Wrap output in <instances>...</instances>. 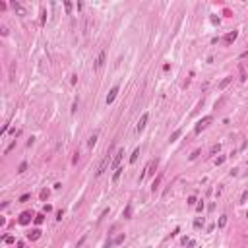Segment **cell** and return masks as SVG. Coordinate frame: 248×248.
I'll return each mask as SVG.
<instances>
[{
    "label": "cell",
    "instance_id": "6da1fadb",
    "mask_svg": "<svg viewBox=\"0 0 248 248\" xmlns=\"http://www.w3.org/2000/svg\"><path fill=\"white\" fill-rule=\"evenodd\" d=\"M211 120H213V118H211V116H204V118H202V120H200V122H198V124H196V128H194V132H196V134H200V132H202V130H204V128H206V126H207V124H209Z\"/></svg>",
    "mask_w": 248,
    "mask_h": 248
},
{
    "label": "cell",
    "instance_id": "7a4b0ae2",
    "mask_svg": "<svg viewBox=\"0 0 248 248\" xmlns=\"http://www.w3.org/2000/svg\"><path fill=\"white\" fill-rule=\"evenodd\" d=\"M147 120H149V112H143V115L140 116V120H138V126H136V130H138V132H142L143 128H145Z\"/></svg>",
    "mask_w": 248,
    "mask_h": 248
},
{
    "label": "cell",
    "instance_id": "3957f363",
    "mask_svg": "<svg viewBox=\"0 0 248 248\" xmlns=\"http://www.w3.org/2000/svg\"><path fill=\"white\" fill-rule=\"evenodd\" d=\"M122 155H124V149H118V151H116V155H115V159H112V163H111V167L115 169V171L118 169V163L122 161Z\"/></svg>",
    "mask_w": 248,
    "mask_h": 248
},
{
    "label": "cell",
    "instance_id": "277c9868",
    "mask_svg": "<svg viewBox=\"0 0 248 248\" xmlns=\"http://www.w3.org/2000/svg\"><path fill=\"white\" fill-rule=\"evenodd\" d=\"M116 93H118V87L115 85V87H112V89H111V91H109V95H107V105H111V103H112V101H115V97H116Z\"/></svg>",
    "mask_w": 248,
    "mask_h": 248
},
{
    "label": "cell",
    "instance_id": "5b68a950",
    "mask_svg": "<svg viewBox=\"0 0 248 248\" xmlns=\"http://www.w3.org/2000/svg\"><path fill=\"white\" fill-rule=\"evenodd\" d=\"M29 221H31V213H29V211H23L21 215H19V223H21V225H27Z\"/></svg>",
    "mask_w": 248,
    "mask_h": 248
},
{
    "label": "cell",
    "instance_id": "8992f818",
    "mask_svg": "<svg viewBox=\"0 0 248 248\" xmlns=\"http://www.w3.org/2000/svg\"><path fill=\"white\" fill-rule=\"evenodd\" d=\"M12 8L16 10V12L19 14V16H25V8H23V6H21L19 2H12Z\"/></svg>",
    "mask_w": 248,
    "mask_h": 248
},
{
    "label": "cell",
    "instance_id": "52a82bcc",
    "mask_svg": "<svg viewBox=\"0 0 248 248\" xmlns=\"http://www.w3.org/2000/svg\"><path fill=\"white\" fill-rule=\"evenodd\" d=\"M107 165H109V157H105V159H103V163H101V165H99V169H97V176H101L103 172H105Z\"/></svg>",
    "mask_w": 248,
    "mask_h": 248
},
{
    "label": "cell",
    "instance_id": "ba28073f",
    "mask_svg": "<svg viewBox=\"0 0 248 248\" xmlns=\"http://www.w3.org/2000/svg\"><path fill=\"white\" fill-rule=\"evenodd\" d=\"M103 64H105V52L99 54V58H97V62H95V70H101Z\"/></svg>",
    "mask_w": 248,
    "mask_h": 248
},
{
    "label": "cell",
    "instance_id": "9c48e42d",
    "mask_svg": "<svg viewBox=\"0 0 248 248\" xmlns=\"http://www.w3.org/2000/svg\"><path fill=\"white\" fill-rule=\"evenodd\" d=\"M39 236H41V231H39V229H33L31 233H27V239L29 240H37Z\"/></svg>",
    "mask_w": 248,
    "mask_h": 248
},
{
    "label": "cell",
    "instance_id": "30bf717a",
    "mask_svg": "<svg viewBox=\"0 0 248 248\" xmlns=\"http://www.w3.org/2000/svg\"><path fill=\"white\" fill-rule=\"evenodd\" d=\"M236 35H239V33H236V31H233V33H227V35H225V43H227V45L235 43V39H236Z\"/></svg>",
    "mask_w": 248,
    "mask_h": 248
},
{
    "label": "cell",
    "instance_id": "8fae6325",
    "mask_svg": "<svg viewBox=\"0 0 248 248\" xmlns=\"http://www.w3.org/2000/svg\"><path fill=\"white\" fill-rule=\"evenodd\" d=\"M231 82H233V76H227V78H225V80H223V82L219 83V89H225V87H227V85H229V83H231Z\"/></svg>",
    "mask_w": 248,
    "mask_h": 248
},
{
    "label": "cell",
    "instance_id": "7c38bea8",
    "mask_svg": "<svg viewBox=\"0 0 248 248\" xmlns=\"http://www.w3.org/2000/svg\"><path fill=\"white\" fill-rule=\"evenodd\" d=\"M180 134H182V128H178V130H175L171 134V142H175V140H178L180 138Z\"/></svg>",
    "mask_w": 248,
    "mask_h": 248
},
{
    "label": "cell",
    "instance_id": "4fadbf2b",
    "mask_svg": "<svg viewBox=\"0 0 248 248\" xmlns=\"http://www.w3.org/2000/svg\"><path fill=\"white\" fill-rule=\"evenodd\" d=\"M138 155H140V147H136L134 149V153L130 155V163H136V159H138Z\"/></svg>",
    "mask_w": 248,
    "mask_h": 248
},
{
    "label": "cell",
    "instance_id": "5bb4252c",
    "mask_svg": "<svg viewBox=\"0 0 248 248\" xmlns=\"http://www.w3.org/2000/svg\"><path fill=\"white\" fill-rule=\"evenodd\" d=\"M95 142H97V134H93V136H91V138H89V142H87V145H89V147H93V145H95Z\"/></svg>",
    "mask_w": 248,
    "mask_h": 248
},
{
    "label": "cell",
    "instance_id": "9a60e30c",
    "mask_svg": "<svg viewBox=\"0 0 248 248\" xmlns=\"http://www.w3.org/2000/svg\"><path fill=\"white\" fill-rule=\"evenodd\" d=\"M159 182H161V175H159V176H157V178H155V180H153V184H151V190H153V192H155V188H157V186H159Z\"/></svg>",
    "mask_w": 248,
    "mask_h": 248
},
{
    "label": "cell",
    "instance_id": "2e32d148",
    "mask_svg": "<svg viewBox=\"0 0 248 248\" xmlns=\"http://www.w3.org/2000/svg\"><path fill=\"white\" fill-rule=\"evenodd\" d=\"M239 70H240V80L244 82V80H246V70H244V66H242V64L239 66Z\"/></svg>",
    "mask_w": 248,
    "mask_h": 248
},
{
    "label": "cell",
    "instance_id": "e0dca14e",
    "mask_svg": "<svg viewBox=\"0 0 248 248\" xmlns=\"http://www.w3.org/2000/svg\"><path fill=\"white\" fill-rule=\"evenodd\" d=\"M225 225H227V215H221V217H219V227L223 229Z\"/></svg>",
    "mask_w": 248,
    "mask_h": 248
},
{
    "label": "cell",
    "instance_id": "ac0fdd59",
    "mask_svg": "<svg viewBox=\"0 0 248 248\" xmlns=\"http://www.w3.org/2000/svg\"><path fill=\"white\" fill-rule=\"evenodd\" d=\"M202 225H204V219H200V217H198V219L194 221V227H196V229H200Z\"/></svg>",
    "mask_w": 248,
    "mask_h": 248
},
{
    "label": "cell",
    "instance_id": "d6986e66",
    "mask_svg": "<svg viewBox=\"0 0 248 248\" xmlns=\"http://www.w3.org/2000/svg\"><path fill=\"white\" fill-rule=\"evenodd\" d=\"M132 213V206H126V209H124V217H130Z\"/></svg>",
    "mask_w": 248,
    "mask_h": 248
},
{
    "label": "cell",
    "instance_id": "ffe728a7",
    "mask_svg": "<svg viewBox=\"0 0 248 248\" xmlns=\"http://www.w3.org/2000/svg\"><path fill=\"white\" fill-rule=\"evenodd\" d=\"M43 219H45V215H35V223H37V225H41Z\"/></svg>",
    "mask_w": 248,
    "mask_h": 248
},
{
    "label": "cell",
    "instance_id": "44dd1931",
    "mask_svg": "<svg viewBox=\"0 0 248 248\" xmlns=\"http://www.w3.org/2000/svg\"><path fill=\"white\" fill-rule=\"evenodd\" d=\"M120 172H122V169H116V172H115V176H112V180H118V176H120Z\"/></svg>",
    "mask_w": 248,
    "mask_h": 248
},
{
    "label": "cell",
    "instance_id": "7402d4cb",
    "mask_svg": "<svg viewBox=\"0 0 248 248\" xmlns=\"http://www.w3.org/2000/svg\"><path fill=\"white\" fill-rule=\"evenodd\" d=\"M196 202H198V200H196V198H194V196H190V198H188V206H194V204H196Z\"/></svg>",
    "mask_w": 248,
    "mask_h": 248
},
{
    "label": "cell",
    "instance_id": "603a6c76",
    "mask_svg": "<svg viewBox=\"0 0 248 248\" xmlns=\"http://www.w3.org/2000/svg\"><path fill=\"white\" fill-rule=\"evenodd\" d=\"M198 155H200V149H196V151H194V153H192V155H190V161H194V159H196Z\"/></svg>",
    "mask_w": 248,
    "mask_h": 248
},
{
    "label": "cell",
    "instance_id": "cb8c5ba5",
    "mask_svg": "<svg viewBox=\"0 0 248 248\" xmlns=\"http://www.w3.org/2000/svg\"><path fill=\"white\" fill-rule=\"evenodd\" d=\"M14 240H16V239H14V236H6V239H4V242H6V244H12Z\"/></svg>",
    "mask_w": 248,
    "mask_h": 248
},
{
    "label": "cell",
    "instance_id": "d4e9b609",
    "mask_svg": "<svg viewBox=\"0 0 248 248\" xmlns=\"http://www.w3.org/2000/svg\"><path fill=\"white\" fill-rule=\"evenodd\" d=\"M122 240H124V235H118V236H116V239H115V242H116V244H120V242H122Z\"/></svg>",
    "mask_w": 248,
    "mask_h": 248
},
{
    "label": "cell",
    "instance_id": "484cf974",
    "mask_svg": "<svg viewBox=\"0 0 248 248\" xmlns=\"http://www.w3.org/2000/svg\"><path fill=\"white\" fill-rule=\"evenodd\" d=\"M0 33H2V35H8V27L2 25V27H0Z\"/></svg>",
    "mask_w": 248,
    "mask_h": 248
},
{
    "label": "cell",
    "instance_id": "4316f807",
    "mask_svg": "<svg viewBox=\"0 0 248 248\" xmlns=\"http://www.w3.org/2000/svg\"><path fill=\"white\" fill-rule=\"evenodd\" d=\"M219 149H221V145H219V143H217V145H213V147H211V153H217Z\"/></svg>",
    "mask_w": 248,
    "mask_h": 248
},
{
    "label": "cell",
    "instance_id": "83f0119b",
    "mask_svg": "<svg viewBox=\"0 0 248 248\" xmlns=\"http://www.w3.org/2000/svg\"><path fill=\"white\" fill-rule=\"evenodd\" d=\"M64 8H66V12H70V10H72V4H70V2H64Z\"/></svg>",
    "mask_w": 248,
    "mask_h": 248
},
{
    "label": "cell",
    "instance_id": "f1b7e54d",
    "mask_svg": "<svg viewBox=\"0 0 248 248\" xmlns=\"http://www.w3.org/2000/svg\"><path fill=\"white\" fill-rule=\"evenodd\" d=\"M47 196H48V192L43 190V192H41V200H47Z\"/></svg>",
    "mask_w": 248,
    "mask_h": 248
},
{
    "label": "cell",
    "instance_id": "f546056e",
    "mask_svg": "<svg viewBox=\"0 0 248 248\" xmlns=\"http://www.w3.org/2000/svg\"><path fill=\"white\" fill-rule=\"evenodd\" d=\"M25 169H27V165H25V163H21V165H19V172H23Z\"/></svg>",
    "mask_w": 248,
    "mask_h": 248
},
{
    "label": "cell",
    "instance_id": "4dcf8cb0",
    "mask_svg": "<svg viewBox=\"0 0 248 248\" xmlns=\"http://www.w3.org/2000/svg\"><path fill=\"white\" fill-rule=\"evenodd\" d=\"M223 161H225V157H219V159H215V165H221Z\"/></svg>",
    "mask_w": 248,
    "mask_h": 248
},
{
    "label": "cell",
    "instance_id": "1f68e13d",
    "mask_svg": "<svg viewBox=\"0 0 248 248\" xmlns=\"http://www.w3.org/2000/svg\"><path fill=\"white\" fill-rule=\"evenodd\" d=\"M178 233H180V229H178V227H176V229H175V231H172V233H171V236H176V235H178Z\"/></svg>",
    "mask_w": 248,
    "mask_h": 248
},
{
    "label": "cell",
    "instance_id": "d6a6232c",
    "mask_svg": "<svg viewBox=\"0 0 248 248\" xmlns=\"http://www.w3.org/2000/svg\"><path fill=\"white\" fill-rule=\"evenodd\" d=\"M246 198H248V190L244 192V194H242V198H240V202H244V200H246Z\"/></svg>",
    "mask_w": 248,
    "mask_h": 248
},
{
    "label": "cell",
    "instance_id": "836d02e7",
    "mask_svg": "<svg viewBox=\"0 0 248 248\" xmlns=\"http://www.w3.org/2000/svg\"><path fill=\"white\" fill-rule=\"evenodd\" d=\"M186 244H188V248H192V246H194V244H196V242H194V240H188V242H186Z\"/></svg>",
    "mask_w": 248,
    "mask_h": 248
},
{
    "label": "cell",
    "instance_id": "e575fe53",
    "mask_svg": "<svg viewBox=\"0 0 248 248\" xmlns=\"http://www.w3.org/2000/svg\"><path fill=\"white\" fill-rule=\"evenodd\" d=\"M18 248H25V244H23V242H18Z\"/></svg>",
    "mask_w": 248,
    "mask_h": 248
},
{
    "label": "cell",
    "instance_id": "d590c367",
    "mask_svg": "<svg viewBox=\"0 0 248 248\" xmlns=\"http://www.w3.org/2000/svg\"><path fill=\"white\" fill-rule=\"evenodd\" d=\"M246 217H248V213H246Z\"/></svg>",
    "mask_w": 248,
    "mask_h": 248
}]
</instances>
